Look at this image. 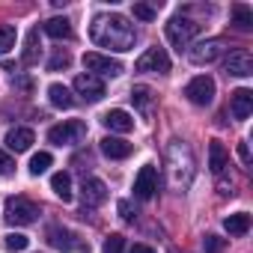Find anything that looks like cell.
I'll use <instances>...</instances> for the list:
<instances>
[{
  "mask_svg": "<svg viewBox=\"0 0 253 253\" xmlns=\"http://www.w3.org/2000/svg\"><path fill=\"white\" fill-rule=\"evenodd\" d=\"M89 39L98 48L110 51H131L137 42V30L125 15H98L89 27Z\"/></svg>",
  "mask_w": 253,
  "mask_h": 253,
  "instance_id": "cell-1",
  "label": "cell"
},
{
  "mask_svg": "<svg viewBox=\"0 0 253 253\" xmlns=\"http://www.w3.org/2000/svg\"><path fill=\"white\" fill-rule=\"evenodd\" d=\"M164 33H167V42H170L176 51H188L191 42L203 33V24L194 21V18H188V15H176V18L167 21Z\"/></svg>",
  "mask_w": 253,
  "mask_h": 253,
  "instance_id": "cell-2",
  "label": "cell"
},
{
  "mask_svg": "<svg viewBox=\"0 0 253 253\" xmlns=\"http://www.w3.org/2000/svg\"><path fill=\"white\" fill-rule=\"evenodd\" d=\"M86 137V125L81 119H66L54 128H48V140L54 146H72V143H81Z\"/></svg>",
  "mask_w": 253,
  "mask_h": 253,
  "instance_id": "cell-3",
  "label": "cell"
},
{
  "mask_svg": "<svg viewBox=\"0 0 253 253\" xmlns=\"http://www.w3.org/2000/svg\"><path fill=\"white\" fill-rule=\"evenodd\" d=\"M39 217V206L33 203V200H27V197H12L9 203H6V223H12V226H27V223H33Z\"/></svg>",
  "mask_w": 253,
  "mask_h": 253,
  "instance_id": "cell-4",
  "label": "cell"
},
{
  "mask_svg": "<svg viewBox=\"0 0 253 253\" xmlns=\"http://www.w3.org/2000/svg\"><path fill=\"white\" fill-rule=\"evenodd\" d=\"M223 51H226L223 39H206V42H197L194 48H188V60H191L194 66H209V63L220 60Z\"/></svg>",
  "mask_w": 253,
  "mask_h": 253,
  "instance_id": "cell-5",
  "label": "cell"
},
{
  "mask_svg": "<svg viewBox=\"0 0 253 253\" xmlns=\"http://www.w3.org/2000/svg\"><path fill=\"white\" fill-rule=\"evenodd\" d=\"M84 66H86V75H107V78H116L122 75V63L116 57H107V54H98V51H89L84 54Z\"/></svg>",
  "mask_w": 253,
  "mask_h": 253,
  "instance_id": "cell-6",
  "label": "cell"
},
{
  "mask_svg": "<svg viewBox=\"0 0 253 253\" xmlns=\"http://www.w3.org/2000/svg\"><path fill=\"white\" fill-rule=\"evenodd\" d=\"M185 98H188L191 104H200V107L211 104V98H214V81H211L209 75H197L194 81H188Z\"/></svg>",
  "mask_w": 253,
  "mask_h": 253,
  "instance_id": "cell-7",
  "label": "cell"
},
{
  "mask_svg": "<svg viewBox=\"0 0 253 253\" xmlns=\"http://www.w3.org/2000/svg\"><path fill=\"white\" fill-rule=\"evenodd\" d=\"M45 238H48L51 247H57V250H63V253H69V250H86V253H89V244L75 241L78 235H75L72 229H66V226H48Z\"/></svg>",
  "mask_w": 253,
  "mask_h": 253,
  "instance_id": "cell-8",
  "label": "cell"
},
{
  "mask_svg": "<svg viewBox=\"0 0 253 253\" xmlns=\"http://www.w3.org/2000/svg\"><path fill=\"white\" fill-rule=\"evenodd\" d=\"M137 72H158V75H167L170 72V57L164 48H149L146 54H140V60L134 63Z\"/></svg>",
  "mask_w": 253,
  "mask_h": 253,
  "instance_id": "cell-9",
  "label": "cell"
},
{
  "mask_svg": "<svg viewBox=\"0 0 253 253\" xmlns=\"http://www.w3.org/2000/svg\"><path fill=\"white\" fill-rule=\"evenodd\" d=\"M75 92H78L84 101L95 104V101L104 98V81L95 78V75H78V78H75Z\"/></svg>",
  "mask_w": 253,
  "mask_h": 253,
  "instance_id": "cell-10",
  "label": "cell"
},
{
  "mask_svg": "<svg viewBox=\"0 0 253 253\" xmlns=\"http://www.w3.org/2000/svg\"><path fill=\"white\" fill-rule=\"evenodd\" d=\"M155 191H158V167L146 164V167H140V173L134 179V197L137 200H152Z\"/></svg>",
  "mask_w": 253,
  "mask_h": 253,
  "instance_id": "cell-11",
  "label": "cell"
},
{
  "mask_svg": "<svg viewBox=\"0 0 253 253\" xmlns=\"http://www.w3.org/2000/svg\"><path fill=\"white\" fill-rule=\"evenodd\" d=\"M81 200H84V209H98V206H104V203H107V185H104L101 179H95V176L84 179V185H81Z\"/></svg>",
  "mask_w": 253,
  "mask_h": 253,
  "instance_id": "cell-12",
  "label": "cell"
},
{
  "mask_svg": "<svg viewBox=\"0 0 253 253\" xmlns=\"http://www.w3.org/2000/svg\"><path fill=\"white\" fill-rule=\"evenodd\" d=\"M223 69H226V75H232V78H250L253 75V57H250V51H232L229 57H226V63H223Z\"/></svg>",
  "mask_w": 253,
  "mask_h": 253,
  "instance_id": "cell-13",
  "label": "cell"
},
{
  "mask_svg": "<svg viewBox=\"0 0 253 253\" xmlns=\"http://www.w3.org/2000/svg\"><path fill=\"white\" fill-rule=\"evenodd\" d=\"M229 110H232V119H238V122H244L250 113H253V92L250 89H235L232 95H229Z\"/></svg>",
  "mask_w": 253,
  "mask_h": 253,
  "instance_id": "cell-14",
  "label": "cell"
},
{
  "mask_svg": "<svg viewBox=\"0 0 253 253\" xmlns=\"http://www.w3.org/2000/svg\"><path fill=\"white\" fill-rule=\"evenodd\" d=\"M101 122H104V128H110V131H119V134H128L131 128H134V119H131V113L128 110H107L104 116H101Z\"/></svg>",
  "mask_w": 253,
  "mask_h": 253,
  "instance_id": "cell-15",
  "label": "cell"
},
{
  "mask_svg": "<svg viewBox=\"0 0 253 253\" xmlns=\"http://www.w3.org/2000/svg\"><path fill=\"white\" fill-rule=\"evenodd\" d=\"M98 146H101V152H104L110 161H122V158H128V155L134 152V146H131L128 140H122V137H104Z\"/></svg>",
  "mask_w": 253,
  "mask_h": 253,
  "instance_id": "cell-16",
  "label": "cell"
},
{
  "mask_svg": "<svg viewBox=\"0 0 253 253\" xmlns=\"http://www.w3.org/2000/svg\"><path fill=\"white\" fill-rule=\"evenodd\" d=\"M33 140H36V134L30 131V128H9V134H6V146L12 149V152H27L30 146H33Z\"/></svg>",
  "mask_w": 253,
  "mask_h": 253,
  "instance_id": "cell-17",
  "label": "cell"
},
{
  "mask_svg": "<svg viewBox=\"0 0 253 253\" xmlns=\"http://www.w3.org/2000/svg\"><path fill=\"white\" fill-rule=\"evenodd\" d=\"M226 161H229L226 146H223L220 140H211V143H209V167H211V173H223Z\"/></svg>",
  "mask_w": 253,
  "mask_h": 253,
  "instance_id": "cell-18",
  "label": "cell"
},
{
  "mask_svg": "<svg viewBox=\"0 0 253 253\" xmlns=\"http://www.w3.org/2000/svg\"><path fill=\"white\" fill-rule=\"evenodd\" d=\"M39 54H42V45H39V30L33 27V30L27 33V42H24V57H21V63H24V66H36V63H39Z\"/></svg>",
  "mask_w": 253,
  "mask_h": 253,
  "instance_id": "cell-19",
  "label": "cell"
},
{
  "mask_svg": "<svg viewBox=\"0 0 253 253\" xmlns=\"http://www.w3.org/2000/svg\"><path fill=\"white\" fill-rule=\"evenodd\" d=\"M223 226H226L229 235H247V229H250V214H247V211H235V214H229V217L223 220Z\"/></svg>",
  "mask_w": 253,
  "mask_h": 253,
  "instance_id": "cell-20",
  "label": "cell"
},
{
  "mask_svg": "<svg viewBox=\"0 0 253 253\" xmlns=\"http://www.w3.org/2000/svg\"><path fill=\"white\" fill-rule=\"evenodd\" d=\"M48 101H51L54 107H63V110L75 104V98H72V92H69V89H66L63 84H51V86H48Z\"/></svg>",
  "mask_w": 253,
  "mask_h": 253,
  "instance_id": "cell-21",
  "label": "cell"
},
{
  "mask_svg": "<svg viewBox=\"0 0 253 253\" xmlns=\"http://www.w3.org/2000/svg\"><path fill=\"white\" fill-rule=\"evenodd\" d=\"M51 188H54V194H57L63 203L72 200V176H69V173H63V170L54 173V176H51Z\"/></svg>",
  "mask_w": 253,
  "mask_h": 253,
  "instance_id": "cell-22",
  "label": "cell"
},
{
  "mask_svg": "<svg viewBox=\"0 0 253 253\" xmlns=\"http://www.w3.org/2000/svg\"><path fill=\"white\" fill-rule=\"evenodd\" d=\"M45 33L51 39H72V24L66 18H48L45 21Z\"/></svg>",
  "mask_w": 253,
  "mask_h": 253,
  "instance_id": "cell-23",
  "label": "cell"
},
{
  "mask_svg": "<svg viewBox=\"0 0 253 253\" xmlns=\"http://www.w3.org/2000/svg\"><path fill=\"white\" fill-rule=\"evenodd\" d=\"M232 24H235L238 30H250V27H253V12H250V6L235 3V6H232Z\"/></svg>",
  "mask_w": 253,
  "mask_h": 253,
  "instance_id": "cell-24",
  "label": "cell"
},
{
  "mask_svg": "<svg viewBox=\"0 0 253 253\" xmlns=\"http://www.w3.org/2000/svg\"><path fill=\"white\" fill-rule=\"evenodd\" d=\"M131 101H134V107L149 110V107H152V89H149V86H134V89H131Z\"/></svg>",
  "mask_w": 253,
  "mask_h": 253,
  "instance_id": "cell-25",
  "label": "cell"
},
{
  "mask_svg": "<svg viewBox=\"0 0 253 253\" xmlns=\"http://www.w3.org/2000/svg\"><path fill=\"white\" fill-rule=\"evenodd\" d=\"M15 39H18V33H15L12 24H0V54H6L9 48H15Z\"/></svg>",
  "mask_w": 253,
  "mask_h": 253,
  "instance_id": "cell-26",
  "label": "cell"
},
{
  "mask_svg": "<svg viewBox=\"0 0 253 253\" xmlns=\"http://www.w3.org/2000/svg\"><path fill=\"white\" fill-rule=\"evenodd\" d=\"M48 167H51V155H48V152H39V155L30 158V173H33V176H42Z\"/></svg>",
  "mask_w": 253,
  "mask_h": 253,
  "instance_id": "cell-27",
  "label": "cell"
},
{
  "mask_svg": "<svg viewBox=\"0 0 253 253\" xmlns=\"http://www.w3.org/2000/svg\"><path fill=\"white\" fill-rule=\"evenodd\" d=\"M69 66H72V57H69V51H63V48H60V51H57V54H54V57L48 60V69H51V72L69 69Z\"/></svg>",
  "mask_w": 253,
  "mask_h": 253,
  "instance_id": "cell-28",
  "label": "cell"
},
{
  "mask_svg": "<svg viewBox=\"0 0 253 253\" xmlns=\"http://www.w3.org/2000/svg\"><path fill=\"white\" fill-rule=\"evenodd\" d=\"M203 247H206V253H223V250H226V238H220V235H206V238H203Z\"/></svg>",
  "mask_w": 253,
  "mask_h": 253,
  "instance_id": "cell-29",
  "label": "cell"
},
{
  "mask_svg": "<svg viewBox=\"0 0 253 253\" xmlns=\"http://www.w3.org/2000/svg\"><path fill=\"white\" fill-rule=\"evenodd\" d=\"M134 18H140V21H155V18H158V9H155V6H146V3H134Z\"/></svg>",
  "mask_w": 253,
  "mask_h": 253,
  "instance_id": "cell-30",
  "label": "cell"
},
{
  "mask_svg": "<svg viewBox=\"0 0 253 253\" xmlns=\"http://www.w3.org/2000/svg\"><path fill=\"white\" fill-rule=\"evenodd\" d=\"M27 244H30V238L21 235V232H9L6 235V247L9 250H27Z\"/></svg>",
  "mask_w": 253,
  "mask_h": 253,
  "instance_id": "cell-31",
  "label": "cell"
},
{
  "mask_svg": "<svg viewBox=\"0 0 253 253\" xmlns=\"http://www.w3.org/2000/svg\"><path fill=\"white\" fill-rule=\"evenodd\" d=\"M122 250H125V238H122L119 232L107 235V241H104V253H122Z\"/></svg>",
  "mask_w": 253,
  "mask_h": 253,
  "instance_id": "cell-32",
  "label": "cell"
},
{
  "mask_svg": "<svg viewBox=\"0 0 253 253\" xmlns=\"http://www.w3.org/2000/svg\"><path fill=\"white\" fill-rule=\"evenodd\" d=\"M12 170H15V161H12V155L0 149V176H9Z\"/></svg>",
  "mask_w": 253,
  "mask_h": 253,
  "instance_id": "cell-33",
  "label": "cell"
},
{
  "mask_svg": "<svg viewBox=\"0 0 253 253\" xmlns=\"http://www.w3.org/2000/svg\"><path fill=\"white\" fill-rule=\"evenodd\" d=\"M116 209H119V214H122L125 220H134V214H137V209H134L128 200H119V206H116Z\"/></svg>",
  "mask_w": 253,
  "mask_h": 253,
  "instance_id": "cell-34",
  "label": "cell"
},
{
  "mask_svg": "<svg viewBox=\"0 0 253 253\" xmlns=\"http://www.w3.org/2000/svg\"><path fill=\"white\" fill-rule=\"evenodd\" d=\"M238 158H241V164H250V146L244 140L238 143Z\"/></svg>",
  "mask_w": 253,
  "mask_h": 253,
  "instance_id": "cell-35",
  "label": "cell"
},
{
  "mask_svg": "<svg viewBox=\"0 0 253 253\" xmlns=\"http://www.w3.org/2000/svg\"><path fill=\"white\" fill-rule=\"evenodd\" d=\"M128 253H155V250H152L149 244H134V247H131Z\"/></svg>",
  "mask_w": 253,
  "mask_h": 253,
  "instance_id": "cell-36",
  "label": "cell"
},
{
  "mask_svg": "<svg viewBox=\"0 0 253 253\" xmlns=\"http://www.w3.org/2000/svg\"><path fill=\"white\" fill-rule=\"evenodd\" d=\"M170 253H182V250H170Z\"/></svg>",
  "mask_w": 253,
  "mask_h": 253,
  "instance_id": "cell-37",
  "label": "cell"
}]
</instances>
